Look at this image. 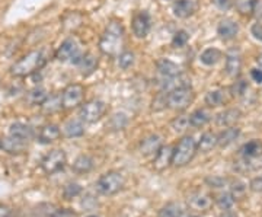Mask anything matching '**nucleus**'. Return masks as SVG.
Returning <instances> with one entry per match:
<instances>
[{"mask_svg": "<svg viewBox=\"0 0 262 217\" xmlns=\"http://www.w3.org/2000/svg\"><path fill=\"white\" fill-rule=\"evenodd\" d=\"M262 155V143L259 140H251V142L245 143L241 149V156L244 159H248V161H252V159H256Z\"/></svg>", "mask_w": 262, "mask_h": 217, "instance_id": "21", "label": "nucleus"}, {"mask_svg": "<svg viewBox=\"0 0 262 217\" xmlns=\"http://www.w3.org/2000/svg\"><path fill=\"white\" fill-rule=\"evenodd\" d=\"M251 32H252V35L256 39L262 41V24H253L252 28H251Z\"/></svg>", "mask_w": 262, "mask_h": 217, "instance_id": "46", "label": "nucleus"}, {"mask_svg": "<svg viewBox=\"0 0 262 217\" xmlns=\"http://www.w3.org/2000/svg\"><path fill=\"white\" fill-rule=\"evenodd\" d=\"M53 217H76V214L70 208H58L54 211Z\"/></svg>", "mask_w": 262, "mask_h": 217, "instance_id": "43", "label": "nucleus"}, {"mask_svg": "<svg viewBox=\"0 0 262 217\" xmlns=\"http://www.w3.org/2000/svg\"><path fill=\"white\" fill-rule=\"evenodd\" d=\"M63 134L67 139H75L84 134V124L82 120H69L63 127Z\"/></svg>", "mask_w": 262, "mask_h": 217, "instance_id": "23", "label": "nucleus"}, {"mask_svg": "<svg viewBox=\"0 0 262 217\" xmlns=\"http://www.w3.org/2000/svg\"><path fill=\"white\" fill-rule=\"evenodd\" d=\"M194 101V92L191 86L187 88H178L168 92V106L175 111H184Z\"/></svg>", "mask_w": 262, "mask_h": 217, "instance_id": "6", "label": "nucleus"}, {"mask_svg": "<svg viewBox=\"0 0 262 217\" xmlns=\"http://www.w3.org/2000/svg\"><path fill=\"white\" fill-rule=\"evenodd\" d=\"M172 158H173V147L172 146H162L159 151L155 155L153 168L156 170H165L168 166L172 165Z\"/></svg>", "mask_w": 262, "mask_h": 217, "instance_id": "14", "label": "nucleus"}, {"mask_svg": "<svg viewBox=\"0 0 262 217\" xmlns=\"http://www.w3.org/2000/svg\"><path fill=\"white\" fill-rule=\"evenodd\" d=\"M84 98V88L79 83H72L66 86L61 92V104L64 110H73L76 106L82 105Z\"/></svg>", "mask_w": 262, "mask_h": 217, "instance_id": "9", "label": "nucleus"}, {"mask_svg": "<svg viewBox=\"0 0 262 217\" xmlns=\"http://www.w3.org/2000/svg\"><path fill=\"white\" fill-rule=\"evenodd\" d=\"M46 63H47V58L44 56V53L41 50H34L10 67V73L15 77H28L38 70H41Z\"/></svg>", "mask_w": 262, "mask_h": 217, "instance_id": "2", "label": "nucleus"}, {"mask_svg": "<svg viewBox=\"0 0 262 217\" xmlns=\"http://www.w3.org/2000/svg\"><path fill=\"white\" fill-rule=\"evenodd\" d=\"M0 217H10V208L0 204Z\"/></svg>", "mask_w": 262, "mask_h": 217, "instance_id": "49", "label": "nucleus"}, {"mask_svg": "<svg viewBox=\"0 0 262 217\" xmlns=\"http://www.w3.org/2000/svg\"><path fill=\"white\" fill-rule=\"evenodd\" d=\"M188 206L196 211H206L213 206V199L203 191H195V192L189 194Z\"/></svg>", "mask_w": 262, "mask_h": 217, "instance_id": "11", "label": "nucleus"}, {"mask_svg": "<svg viewBox=\"0 0 262 217\" xmlns=\"http://www.w3.org/2000/svg\"><path fill=\"white\" fill-rule=\"evenodd\" d=\"M226 102H227V91L226 89H214L206 95V104L211 108L222 106Z\"/></svg>", "mask_w": 262, "mask_h": 217, "instance_id": "25", "label": "nucleus"}, {"mask_svg": "<svg viewBox=\"0 0 262 217\" xmlns=\"http://www.w3.org/2000/svg\"><path fill=\"white\" fill-rule=\"evenodd\" d=\"M41 108H42V113L46 114H54L57 111H60L63 108V104H61V94L48 96L47 99L44 101V104L41 105Z\"/></svg>", "mask_w": 262, "mask_h": 217, "instance_id": "30", "label": "nucleus"}, {"mask_svg": "<svg viewBox=\"0 0 262 217\" xmlns=\"http://www.w3.org/2000/svg\"><path fill=\"white\" fill-rule=\"evenodd\" d=\"M0 149H2V139H0Z\"/></svg>", "mask_w": 262, "mask_h": 217, "instance_id": "52", "label": "nucleus"}, {"mask_svg": "<svg viewBox=\"0 0 262 217\" xmlns=\"http://www.w3.org/2000/svg\"><path fill=\"white\" fill-rule=\"evenodd\" d=\"M242 69V56L239 50L232 48L226 54V73L230 77H237Z\"/></svg>", "mask_w": 262, "mask_h": 217, "instance_id": "12", "label": "nucleus"}, {"mask_svg": "<svg viewBox=\"0 0 262 217\" xmlns=\"http://www.w3.org/2000/svg\"><path fill=\"white\" fill-rule=\"evenodd\" d=\"M256 61H258V64H259V67L262 69V53L258 56V58H256Z\"/></svg>", "mask_w": 262, "mask_h": 217, "instance_id": "51", "label": "nucleus"}, {"mask_svg": "<svg viewBox=\"0 0 262 217\" xmlns=\"http://www.w3.org/2000/svg\"><path fill=\"white\" fill-rule=\"evenodd\" d=\"M241 136V128H237V127H226L223 132L220 133L219 136H217V146H220V147H227V146H230L234 140H237V137Z\"/></svg>", "mask_w": 262, "mask_h": 217, "instance_id": "20", "label": "nucleus"}, {"mask_svg": "<svg viewBox=\"0 0 262 217\" xmlns=\"http://www.w3.org/2000/svg\"><path fill=\"white\" fill-rule=\"evenodd\" d=\"M189 217H196V216H189Z\"/></svg>", "mask_w": 262, "mask_h": 217, "instance_id": "54", "label": "nucleus"}, {"mask_svg": "<svg viewBox=\"0 0 262 217\" xmlns=\"http://www.w3.org/2000/svg\"><path fill=\"white\" fill-rule=\"evenodd\" d=\"M242 117V113L237 110V108H229V110H225L220 114H217L215 117V124L219 127H232L236 124V121H239Z\"/></svg>", "mask_w": 262, "mask_h": 217, "instance_id": "15", "label": "nucleus"}, {"mask_svg": "<svg viewBox=\"0 0 262 217\" xmlns=\"http://www.w3.org/2000/svg\"><path fill=\"white\" fill-rule=\"evenodd\" d=\"M188 41H189V34H188L187 31L181 29V31H178V32L173 35V39H172V46L177 48H181V47H184V46H187Z\"/></svg>", "mask_w": 262, "mask_h": 217, "instance_id": "39", "label": "nucleus"}, {"mask_svg": "<svg viewBox=\"0 0 262 217\" xmlns=\"http://www.w3.org/2000/svg\"><path fill=\"white\" fill-rule=\"evenodd\" d=\"M246 89H248V83L245 82V80H236L233 83V86L230 88V95L232 96H237V98H241V96H244L245 92H246Z\"/></svg>", "mask_w": 262, "mask_h": 217, "instance_id": "40", "label": "nucleus"}, {"mask_svg": "<svg viewBox=\"0 0 262 217\" xmlns=\"http://www.w3.org/2000/svg\"><path fill=\"white\" fill-rule=\"evenodd\" d=\"M72 169L75 170L76 173H88L94 169V159L88 155H80L73 162Z\"/></svg>", "mask_w": 262, "mask_h": 217, "instance_id": "28", "label": "nucleus"}, {"mask_svg": "<svg viewBox=\"0 0 262 217\" xmlns=\"http://www.w3.org/2000/svg\"><path fill=\"white\" fill-rule=\"evenodd\" d=\"M162 146H163L162 137L159 134H150L140 143V150L144 156H151V155H156Z\"/></svg>", "mask_w": 262, "mask_h": 217, "instance_id": "17", "label": "nucleus"}, {"mask_svg": "<svg viewBox=\"0 0 262 217\" xmlns=\"http://www.w3.org/2000/svg\"><path fill=\"white\" fill-rule=\"evenodd\" d=\"M215 146H217V134L213 132L204 133L200 137V140L196 142V149H198V151H203V153L213 150Z\"/></svg>", "mask_w": 262, "mask_h": 217, "instance_id": "26", "label": "nucleus"}, {"mask_svg": "<svg viewBox=\"0 0 262 217\" xmlns=\"http://www.w3.org/2000/svg\"><path fill=\"white\" fill-rule=\"evenodd\" d=\"M122 187H124V177L120 172H115V170H110V172L101 175L96 182V189L103 196H114V194L120 192Z\"/></svg>", "mask_w": 262, "mask_h": 217, "instance_id": "4", "label": "nucleus"}, {"mask_svg": "<svg viewBox=\"0 0 262 217\" xmlns=\"http://www.w3.org/2000/svg\"><path fill=\"white\" fill-rule=\"evenodd\" d=\"M245 191H246V185H245L244 182H241V181H233V182H232L230 192L233 194L234 199L237 200L239 197H242L245 194Z\"/></svg>", "mask_w": 262, "mask_h": 217, "instance_id": "42", "label": "nucleus"}, {"mask_svg": "<svg viewBox=\"0 0 262 217\" xmlns=\"http://www.w3.org/2000/svg\"><path fill=\"white\" fill-rule=\"evenodd\" d=\"M118 64L121 67L122 70H127L134 64V53L131 51H124L118 56Z\"/></svg>", "mask_w": 262, "mask_h": 217, "instance_id": "38", "label": "nucleus"}, {"mask_svg": "<svg viewBox=\"0 0 262 217\" xmlns=\"http://www.w3.org/2000/svg\"><path fill=\"white\" fill-rule=\"evenodd\" d=\"M88 217H99V216H88Z\"/></svg>", "mask_w": 262, "mask_h": 217, "instance_id": "53", "label": "nucleus"}, {"mask_svg": "<svg viewBox=\"0 0 262 217\" xmlns=\"http://www.w3.org/2000/svg\"><path fill=\"white\" fill-rule=\"evenodd\" d=\"M251 77H252L255 82L261 83L262 82V69H252V72H251Z\"/></svg>", "mask_w": 262, "mask_h": 217, "instance_id": "48", "label": "nucleus"}, {"mask_svg": "<svg viewBox=\"0 0 262 217\" xmlns=\"http://www.w3.org/2000/svg\"><path fill=\"white\" fill-rule=\"evenodd\" d=\"M249 188L253 192H262V178L261 177H258V178H253L251 181V184H249Z\"/></svg>", "mask_w": 262, "mask_h": 217, "instance_id": "44", "label": "nucleus"}, {"mask_svg": "<svg viewBox=\"0 0 262 217\" xmlns=\"http://www.w3.org/2000/svg\"><path fill=\"white\" fill-rule=\"evenodd\" d=\"M213 2H214L215 6L222 10H229L233 5V0H213Z\"/></svg>", "mask_w": 262, "mask_h": 217, "instance_id": "45", "label": "nucleus"}, {"mask_svg": "<svg viewBox=\"0 0 262 217\" xmlns=\"http://www.w3.org/2000/svg\"><path fill=\"white\" fill-rule=\"evenodd\" d=\"M214 201L215 204H217V207L227 211V210H230V208L233 207L234 203H236V199H234V196L230 191H225V192L219 194L214 199Z\"/></svg>", "mask_w": 262, "mask_h": 217, "instance_id": "32", "label": "nucleus"}, {"mask_svg": "<svg viewBox=\"0 0 262 217\" xmlns=\"http://www.w3.org/2000/svg\"><path fill=\"white\" fill-rule=\"evenodd\" d=\"M159 217H189L185 213V210L177 203H169L160 210Z\"/></svg>", "mask_w": 262, "mask_h": 217, "instance_id": "31", "label": "nucleus"}, {"mask_svg": "<svg viewBox=\"0 0 262 217\" xmlns=\"http://www.w3.org/2000/svg\"><path fill=\"white\" fill-rule=\"evenodd\" d=\"M200 58H201V61L206 66H214L222 58V51L217 50V48H207V50L203 51V54H201Z\"/></svg>", "mask_w": 262, "mask_h": 217, "instance_id": "33", "label": "nucleus"}, {"mask_svg": "<svg viewBox=\"0 0 262 217\" xmlns=\"http://www.w3.org/2000/svg\"><path fill=\"white\" fill-rule=\"evenodd\" d=\"M211 120V115L208 111L200 108V110H195L194 113L189 115V124L195 128H200V127H204L208 121Z\"/></svg>", "mask_w": 262, "mask_h": 217, "instance_id": "29", "label": "nucleus"}, {"mask_svg": "<svg viewBox=\"0 0 262 217\" xmlns=\"http://www.w3.org/2000/svg\"><path fill=\"white\" fill-rule=\"evenodd\" d=\"M196 140L192 136H185L182 137L177 144V147H173V158H172V165L177 168L187 166L189 162L194 159L196 155Z\"/></svg>", "mask_w": 262, "mask_h": 217, "instance_id": "3", "label": "nucleus"}, {"mask_svg": "<svg viewBox=\"0 0 262 217\" xmlns=\"http://www.w3.org/2000/svg\"><path fill=\"white\" fill-rule=\"evenodd\" d=\"M2 149L9 155H22L27 150V142L13 136H8L2 139Z\"/></svg>", "mask_w": 262, "mask_h": 217, "instance_id": "16", "label": "nucleus"}, {"mask_svg": "<svg viewBox=\"0 0 262 217\" xmlns=\"http://www.w3.org/2000/svg\"><path fill=\"white\" fill-rule=\"evenodd\" d=\"M220 217H239L236 213H233V211H230V210H227V211H225L223 214Z\"/></svg>", "mask_w": 262, "mask_h": 217, "instance_id": "50", "label": "nucleus"}, {"mask_svg": "<svg viewBox=\"0 0 262 217\" xmlns=\"http://www.w3.org/2000/svg\"><path fill=\"white\" fill-rule=\"evenodd\" d=\"M77 67H79V72L82 76L92 75L98 67V58L92 53H86L82 57V60L79 61Z\"/></svg>", "mask_w": 262, "mask_h": 217, "instance_id": "22", "label": "nucleus"}, {"mask_svg": "<svg viewBox=\"0 0 262 217\" xmlns=\"http://www.w3.org/2000/svg\"><path fill=\"white\" fill-rule=\"evenodd\" d=\"M105 111H106V105L99 99H94V101H89L82 105V108L79 111V117L83 123L92 124L99 121Z\"/></svg>", "mask_w": 262, "mask_h": 217, "instance_id": "7", "label": "nucleus"}, {"mask_svg": "<svg viewBox=\"0 0 262 217\" xmlns=\"http://www.w3.org/2000/svg\"><path fill=\"white\" fill-rule=\"evenodd\" d=\"M170 125H172L173 132L184 133L188 127L191 125V124H189V117H188V115H179V117H177V118L172 121Z\"/></svg>", "mask_w": 262, "mask_h": 217, "instance_id": "37", "label": "nucleus"}, {"mask_svg": "<svg viewBox=\"0 0 262 217\" xmlns=\"http://www.w3.org/2000/svg\"><path fill=\"white\" fill-rule=\"evenodd\" d=\"M175 16H178L181 19L189 18L195 13L196 3L194 0H177L172 6Z\"/></svg>", "mask_w": 262, "mask_h": 217, "instance_id": "18", "label": "nucleus"}, {"mask_svg": "<svg viewBox=\"0 0 262 217\" xmlns=\"http://www.w3.org/2000/svg\"><path fill=\"white\" fill-rule=\"evenodd\" d=\"M48 95L46 92V89H42V88H35V89H32L31 92L27 94V101H28L31 105H41L44 104V101L47 99Z\"/></svg>", "mask_w": 262, "mask_h": 217, "instance_id": "34", "label": "nucleus"}, {"mask_svg": "<svg viewBox=\"0 0 262 217\" xmlns=\"http://www.w3.org/2000/svg\"><path fill=\"white\" fill-rule=\"evenodd\" d=\"M156 66H158V70L163 77H173V76L181 75V69H179L178 64H175L173 61L166 60V58L159 60L156 63Z\"/></svg>", "mask_w": 262, "mask_h": 217, "instance_id": "27", "label": "nucleus"}, {"mask_svg": "<svg viewBox=\"0 0 262 217\" xmlns=\"http://www.w3.org/2000/svg\"><path fill=\"white\" fill-rule=\"evenodd\" d=\"M150 27H151V19L146 10H140L133 16L131 29H133V34L137 38L147 37V34L150 32Z\"/></svg>", "mask_w": 262, "mask_h": 217, "instance_id": "10", "label": "nucleus"}, {"mask_svg": "<svg viewBox=\"0 0 262 217\" xmlns=\"http://www.w3.org/2000/svg\"><path fill=\"white\" fill-rule=\"evenodd\" d=\"M57 60H60L61 63H73V64H79V61L82 60V51L77 44L75 38H67L61 42V46L57 48L56 51Z\"/></svg>", "mask_w": 262, "mask_h": 217, "instance_id": "5", "label": "nucleus"}, {"mask_svg": "<svg viewBox=\"0 0 262 217\" xmlns=\"http://www.w3.org/2000/svg\"><path fill=\"white\" fill-rule=\"evenodd\" d=\"M124 42V27L118 20H111L99 39V50L110 57L120 56Z\"/></svg>", "mask_w": 262, "mask_h": 217, "instance_id": "1", "label": "nucleus"}, {"mask_svg": "<svg viewBox=\"0 0 262 217\" xmlns=\"http://www.w3.org/2000/svg\"><path fill=\"white\" fill-rule=\"evenodd\" d=\"M66 163H67V156H66L64 150L54 149V150H51L46 155V158L41 162V168L46 173L53 175V173H57L63 169Z\"/></svg>", "mask_w": 262, "mask_h": 217, "instance_id": "8", "label": "nucleus"}, {"mask_svg": "<svg viewBox=\"0 0 262 217\" xmlns=\"http://www.w3.org/2000/svg\"><path fill=\"white\" fill-rule=\"evenodd\" d=\"M61 136V130L56 124H44L37 134V140L41 144H50L56 142Z\"/></svg>", "mask_w": 262, "mask_h": 217, "instance_id": "13", "label": "nucleus"}, {"mask_svg": "<svg viewBox=\"0 0 262 217\" xmlns=\"http://www.w3.org/2000/svg\"><path fill=\"white\" fill-rule=\"evenodd\" d=\"M258 0H233V5L236 6L237 12L241 15H252L255 6H256Z\"/></svg>", "mask_w": 262, "mask_h": 217, "instance_id": "35", "label": "nucleus"}, {"mask_svg": "<svg viewBox=\"0 0 262 217\" xmlns=\"http://www.w3.org/2000/svg\"><path fill=\"white\" fill-rule=\"evenodd\" d=\"M124 117H125L124 114H115V115H114L113 120H111V121H115V123H117L113 127L114 130H121L122 127L125 125V123H120V120H121V118H124Z\"/></svg>", "mask_w": 262, "mask_h": 217, "instance_id": "47", "label": "nucleus"}, {"mask_svg": "<svg viewBox=\"0 0 262 217\" xmlns=\"http://www.w3.org/2000/svg\"><path fill=\"white\" fill-rule=\"evenodd\" d=\"M239 32V25L234 22L233 19H223L220 20L219 27H217V34L219 37L225 41H229V39H233Z\"/></svg>", "mask_w": 262, "mask_h": 217, "instance_id": "19", "label": "nucleus"}, {"mask_svg": "<svg viewBox=\"0 0 262 217\" xmlns=\"http://www.w3.org/2000/svg\"><path fill=\"white\" fill-rule=\"evenodd\" d=\"M9 136H13L16 139H20V140H25L28 142L32 139L34 133H32V128L24 123H15L10 125L9 128Z\"/></svg>", "mask_w": 262, "mask_h": 217, "instance_id": "24", "label": "nucleus"}, {"mask_svg": "<svg viewBox=\"0 0 262 217\" xmlns=\"http://www.w3.org/2000/svg\"><path fill=\"white\" fill-rule=\"evenodd\" d=\"M80 192H82V187L79 184H76V182H69V184H66L64 188H63V196H64L66 200H73Z\"/></svg>", "mask_w": 262, "mask_h": 217, "instance_id": "36", "label": "nucleus"}, {"mask_svg": "<svg viewBox=\"0 0 262 217\" xmlns=\"http://www.w3.org/2000/svg\"><path fill=\"white\" fill-rule=\"evenodd\" d=\"M166 106H168V94L166 92H160L155 98V101H153V110L155 111H160V110H163Z\"/></svg>", "mask_w": 262, "mask_h": 217, "instance_id": "41", "label": "nucleus"}, {"mask_svg": "<svg viewBox=\"0 0 262 217\" xmlns=\"http://www.w3.org/2000/svg\"><path fill=\"white\" fill-rule=\"evenodd\" d=\"M261 178H262V175H261Z\"/></svg>", "mask_w": 262, "mask_h": 217, "instance_id": "55", "label": "nucleus"}]
</instances>
